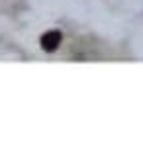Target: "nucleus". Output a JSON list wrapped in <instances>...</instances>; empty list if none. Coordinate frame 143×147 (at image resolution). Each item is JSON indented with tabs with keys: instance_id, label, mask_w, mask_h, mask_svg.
Instances as JSON below:
<instances>
[{
	"instance_id": "nucleus-1",
	"label": "nucleus",
	"mask_w": 143,
	"mask_h": 147,
	"mask_svg": "<svg viewBox=\"0 0 143 147\" xmlns=\"http://www.w3.org/2000/svg\"><path fill=\"white\" fill-rule=\"evenodd\" d=\"M61 39H63L61 32L59 30H51V32L41 35V49L47 51V53H51V51H55L57 47L61 45Z\"/></svg>"
}]
</instances>
